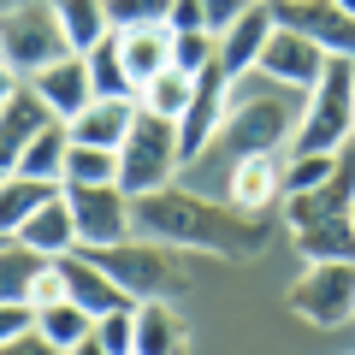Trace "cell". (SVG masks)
<instances>
[{"instance_id": "cell-1", "label": "cell", "mask_w": 355, "mask_h": 355, "mask_svg": "<svg viewBox=\"0 0 355 355\" xmlns=\"http://www.w3.org/2000/svg\"><path fill=\"white\" fill-rule=\"evenodd\" d=\"M130 219H137L142 237H160L172 249H214L225 261H254L272 243L266 214H249L237 202H207L202 190H184V184L130 196Z\"/></svg>"}, {"instance_id": "cell-2", "label": "cell", "mask_w": 355, "mask_h": 355, "mask_svg": "<svg viewBox=\"0 0 355 355\" xmlns=\"http://www.w3.org/2000/svg\"><path fill=\"white\" fill-rule=\"evenodd\" d=\"M302 107H308L302 89L272 83L266 71L237 77L231 95H225V119H219L207 154H219V160L231 166V160H243V154L291 148V142H296V125H302ZM207 154H202V160H207ZM202 160H196V166H202Z\"/></svg>"}, {"instance_id": "cell-3", "label": "cell", "mask_w": 355, "mask_h": 355, "mask_svg": "<svg viewBox=\"0 0 355 355\" xmlns=\"http://www.w3.org/2000/svg\"><path fill=\"white\" fill-rule=\"evenodd\" d=\"M349 142H355V60L331 53L320 83L308 89V107H302L291 154H343Z\"/></svg>"}, {"instance_id": "cell-4", "label": "cell", "mask_w": 355, "mask_h": 355, "mask_svg": "<svg viewBox=\"0 0 355 355\" xmlns=\"http://www.w3.org/2000/svg\"><path fill=\"white\" fill-rule=\"evenodd\" d=\"M184 172V142H178V125L137 101V125L130 137L119 142V190L125 196H148V190H166L178 184Z\"/></svg>"}, {"instance_id": "cell-5", "label": "cell", "mask_w": 355, "mask_h": 355, "mask_svg": "<svg viewBox=\"0 0 355 355\" xmlns=\"http://www.w3.org/2000/svg\"><path fill=\"white\" fill-rule=\"evenodd\" d=\"M95 261L113 272L119 284H125L130 302H148V296H172L184 291V266H178V249L160 237H142V231H130L125 243H107V249H89Z\"/></svg>"}, {"instance_id": "cell-6", "label": "cell", "mask_w": 355, "mask_h": 355, "mask_svg": "<svg viewBox=\"0 0 355 355\" xmlns=\"http://www.w3.org/2000/svg\"><path fill=\"white\" fill-rule=\"evenodd\" d=\"M71 42L60 30V12L53 0H6L0 6V60H12L24 77H36L42 65L65 60Z\"/></svg>"}, {"instance_id": "cell-7", "label": "cell", "mask_w": 355, "mask_h": 355, "mask_svg": "<svg viewBox=\"0 0 355 355\" xmlns=\"http://www.w3.org/2000/svg\"><path fill=\"white\" fill-rule=\"evenodd\" d=\"M291 314L308 326H349L355 320V261H308L291 284Z\"/></svg>"}, {"instance_id": "cell-8", "label": "cell", "mask_w": 355, "mask_h": 355, "mask_svg": "<svg viewBox=\"0 0 355 355\" xmlns=\"http://www.w3.org/2000/svg\"><path fill=\"white\" fill-rule=\"evenodd\" d=\"M65 202L77 214V243L83 249H107V243H125L137 231L130 196L119 184H65Z\"/></svg>"}, {"instance_id": "cell-9", "label": "cell", "mask_w": 355, "mask_h": 355, "mask_svg": "<svg viewBox=\"0 0 355 355\" xmlns=\"http://www.w3.org/2000/svg\"><path fill=\"white\" fill-rule=\"evenodd\" d=\"M272 24L302 30L308 42H320L326 53H343L355 60V12H343L338 0H266Z\"/></svg>"}, {"instance_id": "cell-10", "label": "cell", "mask_w": 355, "mask_h": 355, "mask_svg": "<svg viewBox=\"0 0 355 355\" xmlns=\"http://www.w3.org/2000/svg\"><path fill=\"white\" fill-rule=\"evenodd\" d=\"M284 160L291 148H266V154H243L225 166V202L249 207V214H272L284 202Z\"/></svg>"}, {"instance_id": "cell-11", "label": "cell", "mask_w": 355, "mask_h": 355, "mask_svg": "<svg viewBox=\"0 0 355 355\" xmlns=\"http://www.w3.org/2000/svg\"><path fill=\"white\" fill-rule=\"evenodd\" d=\"M326 60L331 53L320 48V42H308L302 30H284V24H272V36H266V48H261V65L254 71H266L272 83H284V89H314L320 83V71H326Z\"/></svg>"}, {"instance_id": "cell-12", "label": "cell", "mask_w": 355, "mask_h": 355, "mask_svg": "<svg viewBox=\"0 0 355 355\" xmlns=\"http://www.w3.org/2000/svg\"><path fill=\"white\" fill-rule=\"evenodd\" d=\"M349 207H355V142L343 148L338 172H331L320 190H308V196H284V225L302 231V225H320V219H349Z\"/></svg>"}, {"instance_id": "cell-13", "label": "cell", "mask_w": 355, "mask_h": 355, "mask_svg": "<svg viewBox=\"0 0 355 355\" xmlns=\"http://www.w3.org/2000/svg\"><path fill=\"white\" fill-rule=\"evenodd\" d=\"M60 279H65V296H71V302H83L95 320H101V314H113V308H137V302L125 296V284H119L113 272H107V266L95 261V254H89V249L60 254Z\"/></svg>"}, {"instance_id": "cell-14", "label": "cell", "mask_w": 355, "mask_h": 355, "mask_svg": "<svg viewBox=\"0 0 355 355\" xmlns=\"http://www.w3.org/2000/svg\"><path fill=\"white\" fill-rule=\"evenodd\" d=\"M30 89H36L42 101L53 107V119H65V125L95 101V83H89V60H83V53H65V60L42 65V71L30 77Z\"/></svg>"}, {"instance_id": "cell-15", "label": "cell", "mask_w": 355, "mask_h": 355, "mask_svg": "<svg viewBox=\"0 0 355 355\" xmlns=\"http://www.w3.org/2000/svg\"><path fill=\"white\" fill-rule=\"evenodd\" d=\"M42 125H53V107L24 83L12 101L0 107V178H12V172H18V160H24L30 137H36Z\"/></svg>"}, {"instance_id": "cell-16", "label": "cell", "mask_w": 355, "mask_h": 355, "mask_svg": "<svg viewBox=\"0 0 355 355\" xmlns=\"http://www.w3.org/2000/svg\"><path fill=\"white\" fill-rule=\"evenodd\" d=\"M266 36H272V12H266V0H254V6L237 18V24L219 30V65H225L231 83H237V77H249L254 65H261Z\"/></svg>"}, {"instance_id": "cell-17", "label": "cell", "mask_w": 355, "mask_h": 355, "mask_svg": "<svg viewBox=\"0 0 355 355\" xmlns=\"http://www.w3.org/2000/svg\"><path fill=\"white\" fill-rule=\"evenodd\" d=\"M130 125H137V101H130V95H95V101H89L65 130H71V142L119 148V142L130 137Z\"/></svg>"}, {"instance_id": "cell-18", "label": "cell", "mask_w": 355, "mask_h": 355, "mask_svg": "<svg viewBox=\"0 0 355 355\" xmlns=\"http://www.w3.org/2000/svg\"><path fill=\"white\" fill-rule=\"evenodd\" d=\"M18 237H24L30 249L53 254V261H60V254H71V249H83V243H77V214H71V202H65V190L48 196V202L24 219V231H18Z\"/></svg>"}, {"instance_id": "cell-19", "label": "cell", "mask_w": 355, "mask_h": 355, "mask_svg": "<svg viewBox=\"0 0 355 355\" xmlns=\"http://www.w3.org/2000/svg\"><path fill=\"white\" fill-rule=\"evenodd\" d=\"M190 349V326L178 320V308L166 296L137 302V355H184Z\"/></svg>"}, {"instance_id": "cell-20", "label": "cell", "mask_w": 355, "mask_h": 355, "mask_svg": "<svg viewBox=\"0 0 355 355\" xmlns=\"http://www.w3.org/2000/svg\"><path fill=\"white\" fill-rule=\"evenodd\" d=\"M119 36V60H125V71L137 77V89L148 83L154 71H166L172 65V24H142V30H113Z\"/></svg>"}, {"instance_id": "cell-21", "label": "cell", "mask_w": 355, "mask_h": 355, "mask_svg": "<svg viewBox=\"0 0 355 355\" xmlns=\"http://www.w3.org/2000/svg\"><path fill=\"white\" fill-rule=\"evenodd\" d=\"M53 254L30 249L24 237H0V302H30L36 296V279L48 272Z\"/></svg>"}, {"instance_id": "cell-22", "label": "cell", "mask_w": 355, "mask_h": 355, "mask_svg": "<svg viewBox=\"0 0 355 355\" xmlns=\"http://www.w3.org/2000/svg\"><path fill=\"white\" fill-rule=\"evenodd\" d=\"M60 190H65V184H42V178H24V172L0 178V237H18L24 219L36 214L48 196H60Z\"/></svg>"}, {"instance_id": "cell-23", "label": "cell", "mask_w": 355, "mask_h": 355, "mask_svg": "<svg viewBox=\"0 0 355 355\" xmlns=\"http://www.w3.org/2000/svg\"><path fill=\"white\" fill-rule=\"evenodd\" d=\"M65 148H71V130H65V119H53V125H42L36 137H30L18 172L42 178V184H65Z\"/></svg>"}, {"instance_id": "cell-24", "label": "cell", "mask_w": 355, "mask_h": 355, "mask_svg": "<svg viewBox=\"0 0 355 355\" xmlns=\"http://www.w3.org/2000/svg\"><path fill=\"white\" fill-rule=\"evenodd\" d=\"M53 12H60V30H65V42H71V53H89L95 42L113 36L107 0H53Z\"/></svg>"}, {"instance_id": "cell-25", "label": "cell", "mask_w": 355, "mask_h": 355, "mask_svg": "<svg viewBox=\"0 0 355 355\" xmlns=\"http://www.w3.org/2000/svg\"><path fill=\"white\" fill-rule=\"evenodd\" d=\"M137 101L148 107V113H160V119H172V125H178V119L190 113V101H196V77L178 71V65H166V71H154L148 83L137 89Z\"/></svg>"}, {"instance_id": "cell-26", "label": "cell", "mask_w": 355, "mask_h": 355, "mask_svg": "<svg viewBox=\"0 0 355 355\" xmlns=\"http://www.w3.org/2000/svg\"><path fill=\"white\" fill-rule=\"evenodd\" d=\"M302 261H355V225L349 219H320V225L291 231Z\"/></svg>"}, {"instance_id": "cell-27", "label": "cell", "mask_w": 355, "mask_h": 355, "mask_svg": "<svg viewBox=\"0 0 355 355\" xmlns=\"http://www.w3.org/2000/svg\"><path fill=\"white\" fill-rule=\"evenodd\" d=\"M36 331L53 338L60 349H71V343H83L89 331H95V314H89L83 302H71V296H60V302H42L36 308Z\"/></svg>"}, {"instance_id": "cell-28", "label": "cell", "mask_w": 355, "mask_h": 355, "mask_svg": "<svg viewBox=\"0 0 355 355\" xmlns=\"http://www.w3.org/2000/svg\"><path fill=\"white\" fill-rule=\"evenodd\" d=\"M83 60H89V83H95V95H130V101H137V77H130L125 60H119V36L95 42Z\"/></svg>"}, {"instance_id": "cell-29", "label": "cell", "mask_w": 355, "mask_h": 355, "mask_svg": "<svg viewBox=\"0 0 355 355\" xmlns=\"http://www.w3.org/2000/svg\"><path fill=\"white\" fill-rule=\"evenodd\" d=\"M65 184H119V148L71 142L65 148Z\"/></svg>"}, {"instance_id": "cell-30", "label": "cell", "mask_w": 355, "mask_h": 355, "mask_svg": "<svg viewBox=\"0 0 355 355\" xmlns=\"http://www.w3.org/2000/svg\"><path fill=\"white\" fill-rule=\"evenodd\" d=\"M214 60H219V36L214 30H172V65L178 71L202 77Z\"/></svg>"}, {"instance_id": "cell-31", "label": "cell", "mask_w": 355, "mask_h": 355, "mask_svg": "<svg viewBox=\"0 0 355 355\" xmlns=\"http://www.w3.org/2000/svg\"><path fill=\"white\" fill-rule=\"evenodd\" d=\"M338 160H343V154H291V160H284V196L320 190V184L338 172Z\"/></svg>"}, {"instance_id": "cell-32", "label": "cell", "mask_w": 355, "mask_h": 355, "mask_svg": "<svg viewBox=\"0 0 355 355\" xmlns=\"http://www.w3.org/2000/svg\"><path fill=\"white\" fill-rule=\"evenodd\" d=\"M178 0H107V24L113 30H142V24H172Z\"/></svg>"}, {"instance_id": "cell-33", "label": "cell", "mask_w": 355, "mask_h": 355, "mask_svg": "<svg viewBox=\"0 0 355 355\" xmlns=\"http://www.w3.org/2000/svg\"><path fill=\"white\" fill-rule=\"evenodd\" d=\"M95 338L107 343V355H137V308H113L95 320Z\"/></svg>"}, {"instance_id": "cell-34", "label": "cell", "mask_w": 355, "mask_h": 355, "mask_svg": "<svg viewBox=\"0 0 355 355\" xmlns=\"http://www.w3.org/2000/svg\"><path fill=\"white\" fill-rule=\"evenodd\" d=\"M30 326H36V302H0V343L24 338Z\"/></svg>"}, {"instance_id": "cell-35", "label": "cell", "mask_w": 355, "mask_h": 355, "mask_svg": "<svg viewBox=\"0 0 355 355\" xmlns=\"http://www.w3.org/2000/svg\"><path fill=\"white\" fill-rule=\"evenodd\" d=\"M196 6H202V18H207V30H214V36H219V30H225V24H237V18L249 12L254 0H196Z\"/></svg>"}, {"instance_id": "cell-36", "label": "cell", "mask_w": 355, "mask_h": 355, "mask_svg": "<svg viewBox=\"0 0 355 355\" xmlns=\"http://www.w3.org/2000/svg\"><path fill=\"white\" fill-rule=\"evenodd\" d=\"M0 355H65V349H60V343H53V338H42L36 326H30L24 338H12V343H0Z\"/></svg>"}, {"instance_id": "cell-37", "label": "cell", "mask_w": 355, "mask_h": 355, "mask_svg": "<svg viewBox=\"0 0 355 355\" xmlns=\"http://www.w3.org/2000/svg\"><path fill=\"white\" fill-rule=\"evenodd\" d=\"M60 296H65V279H60V261H48V272H42V279H36V296H30V302H60Z\"/></svg>"}, {"instance_id": "cell-38", "label": "cell", "mask_w": 355, "mask_h": 355, "mask_svg": "<svg viewBox=\"0 0 355 355\" xmlns=\"http://www.w3.org/2000/svg\"><path fill=\"white\" fill-rule=\"evenodd\" d=\"M18 89H24V71H18V65H12V60H0V107L12 101Z\"/></svg>"}, {"instance_id": "cell-39", "label": "cell", "mask_w": 355, "mask_h": 355, "mask_svg": "<svg viewBox=\"0 0 355 355\" xmlns=\"http://www.w3.org/2000/svg\"><path fill=\"white\" fill-rule=\"evenodd\" d=\"M65 355H107V343L95 338V331H89V338H83V343H71V349H65Z\"/></svg>"}, {"instance_id": "cell-40", "label": "cell", "mask_w": 355, "mask_h": 355, "mask_svg": "<svg viewBox=\"0 0 355 355\" xmlns=\"http://www.w3.org/2000/svg\"><path fill=\"white\" fill-rule=\"evenodd\" d=\"M338 6H343V12H355V0H338Z\"/></svg>"}, {"instance_id": "cell-41", "label": "cell", "mask_w": 355, "mask_h": 355, "mask_svg": "<svg viewBox=\"0 0 355 355\" xmlns=\"http://www.w3.org/2000/svg\"><path fill=\"white\" fill-rule=\"evenodd\" d=\"M349 225H355V207H349Z\"/></svg>"}, {"instance_id": "cell-42", "label": "cell", "mask_w": 355, "mask_h": 355, "mask_svg": "<svg viewBox=\"0 0 355 355\" xmlns=\"http://www.w3.org/2000/svg\"><path fill=\"white\" fill-rule=\"evenodd\" d=\"M0 6H6V0H0Z\"/></svg>"}]
</instances>
